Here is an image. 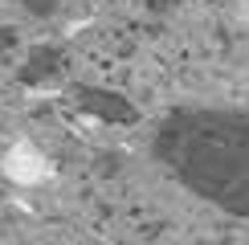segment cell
<instances>
[{"label": "cell", "instance_id": "1", "mask_svg": "<svg viewBox=\"0 0 249 245\" xmlns=\"http://www.w3.org/2000/svg\"><path fill=\"white\" fill-rule=\"evenodd\" d=\"M155 156L196 196L249 217V115L180 110L155 131Z\"/></svg>", "mask_w": 249, "mask_h": 245}, {"label": "cell", "instance_id": "2", "mask_svg": "<svg viewBox=\"0 0 249 245\" xmlns=\"http://www.w3.org/2000/svg\"><path fill=\"white\" fill-rule=\"evenodd\" d=\"M78 102L90 110V115L107 119V122H131L135 106L123 94H110V90H94V86H78Z\"/></svg>", "mask_w": 249, "mask_h": 245}, {"label": "cell", "instance_id": "3", "mask_svg": "<svg viewBox=\"0 0 249 245\" xmlns=\"http://www.w3.org/2000/svg\"><path fill=\"white\" fill-rule=\"evenodd\" d=\"M61 70V49L57 45H37L29 61L20 66V82H29V86H37V82H45L49 74H57Z\"/></svg>", "mask_w": 249, "mask_h": 245}, {"label": "cell", "instance_id": "4", "mask_svg": "<svg viewBox=\"0 0 249 245\" xmlns=\"http://www.w3.org/2000/svg\"><path fill=\"white\" fill-rule=\"evenodd\" d=\"M20 4H25L33 17H49V13H57V4H61V0H20Z\"/></svg>", "mask_w": 249, "mask_h": 245}, {"label": "cell", "instance_id": "5", "mask_svg": "<svg viewBox=\"0 0 249 245\" xmlns=\"http://www.w3.org/2000/svg\"><path fill=\"white\" fill-rule=\"evenodd\" d=\"M13 45V29H0V49H8Z\"/></svg>", "mask_w": 249, "mask_h": 245}]
</instances>
